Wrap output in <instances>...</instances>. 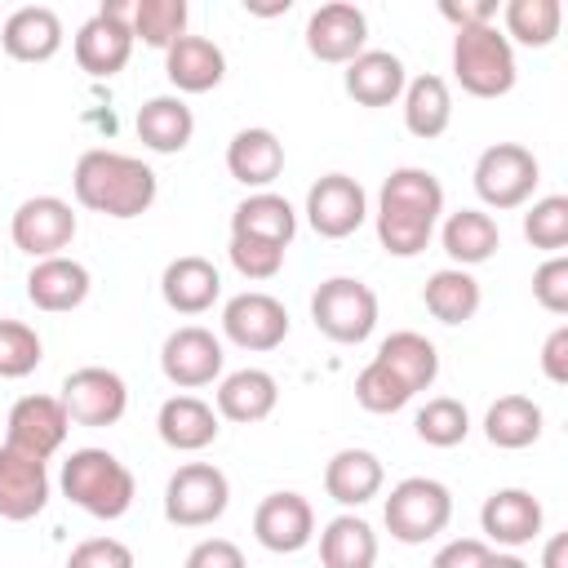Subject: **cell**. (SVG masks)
Wrapping results in <instances>:
<instances>
[{
	"mask_svg": "<svg viewBox=\"0 0 568 568\" xmlns=\"http://www.w3.org/2000/svg\"><path fill=\"white\" fill-rule=\"evenodd\" d=\"M311 320L324 337L342 346H359L377 328V293L364 280L333 275L311 293Z\"/></svg>",
	"mask_w": 568,
	"mask_h": 568,
	"instance_id": "8992f818",
	"label": "cell"
},
{
	"mask_svg": "<svg viewBox=\"0 0 568 568\" xmlns=\"http://www.w3.org/2000/svg\"><path fill=\"white\" fill-rule=\"evenodd\" d=\"M280 404V382L266 368H235L217 382V417L253 426L262 417H271Z\"/></svg>",
	"mask_w": 568,
	"mask_h": 568,
	"instance_id": "cb8c5ba5",
	"label": "cell"
},
{
	"mask_svg": "<svg viewBox=\"0 0 568 568\" xmlns=\"http://www.w3.org/2000/svg\"><path fill=\"white\" fill-rule=\"evenodd\" d=\"M0 44L18 62H49L62 49V18L49 4L13 9L9 22L0 27Z\"/></svg>",
	"mask_w": 568,
	"mask_h": 568,
	"instance_id": "7402d4cb",
	"label": "cell"
},
{
	"mask_svg": "<svg viewBox=\"0 0 568 568\" xmlns=\"http://www.w3.org/2000/svg\"><path fill=\"white\" fill-rule=\"evenodd\" d=\"M58 399H62L67 417L80 422V426H115L124 417V408H129V386H124L120 373L89 364V368L67 373Z\"/></svg>",
	"mask_w": 568,
	"mask_h": 568,
	"instance_id": "8fae6325",
	"label": "cell"
},
{
	"mask_svg": "<svg viewBox=\"0 0 568 568\" xmlns=\"http://www.w3.org/2000/svg\"><path fill=\"white\" fill-rule=\"evenodd\" d=\"M155 430L173 453H200L217 439L222 426H217V408L204 404L200 395H173V399L160 404Z\"/></svg>",
	"mask_w": 568,
	"mask_h": 568,
	"instance_id": "d4e9b609",
	"label": "cell"
},
{
	"mask_svg": "<svg viewBox=\"0 0 568 568\" xmlns=\"http://www.w3.org/2000/svg\"><path fill=\"white\" fill-rule=\"evenodd\" d=\"M377 364H386L413 395L417 390H426L435 377H439V351H435V342L430 337H422V333H413V328H399V333H390L382 346H377V355H373Z\"/></svg>",
	"mask_w": 568,
	"mask_h": 568,
	"instance_id": "1f68e13d",
	"label": "cell"
},
{
	"mask_svg": "<svg viewBox=\"0 0 568 568\" xmlns=\"http://www.w3.org/2000/svg\"><path fill=\"white\" fill-rule=\"evenodd\" d=\"M439 244L444 253L453 257V266H479L488 262L497 248H501V231L493 222V213L484 209H457L444 217V231H439Z\"/></svg>",
	"mask_w": 568,
	"mask_h": 568,
	"instance_id": "f1b7e54d",
	"label": "cell"
},
{
	"mask_svg": "<svg viewBox=\"0 0 568 568\" xmlns=\"http://www.w3.org/2000/svg\"><path fill=\"white\" fill-rule=\"evenodd\" d=\"M71 191L75 200L89 209V213H102V217H142L151 204H155V169L142 164L138 155H124V151H106V146H93L75 160V173H71Z\"/></svg>",
	"mask_w": 568,
	"mask_h": 568,
	"instance_id": "7a4b0ae2",
	"label": "cell"
},
{
	"mask_svg": "<svg viewBox=\"0 0 568 568\" xmlns=\"http://www.w3.org/2000/svg\"><path fill=\"white\" fill-rule=\"evenodd\" d=\"M532 297L550 311V315H568V257L550 253L537 271H532Z\"/></svg>",
	"mask_w": 568,
	"mask_h": 568,
	"instance_id": "ee69618b",
	"label": "cell"
},
{
	"mask_svg": "<svg viewBox=\"0 0 568 568\" xmlns=\"http://www.w3.org/2000/svg\"><path fill=\"white\" fill-rule=\"evenodd\" d=\"M364 40H368V18L359 4H346V0L320 4L306 22V49L320 62H351L364 53Z\"/></svg>",
	"mask_w": 568,
	"mask_h": 568,
	"instance_id": "2e32d148",
	"label": "cell"
},
{
	"mask_svg": "<svg viewBox=\"0 0 568 568\" xmlns=\"http://www.w3.org/2000/svg\"><path fill=\"white\" fill-rule=\"evenodd\" d=\"M9 235H13V248H22L36 262L40 257H58L75 240V213L58 195H31V200H22L13 209Z\"/></svg>",
	"mask_w": 568,
	"mask_h": 568,
	"instance_id": "30bf717a",
	"label": "cell"
},
{
	"mask_svg": "<svg viewBox=\"0 0 568 568\" xmlns=\"http://www.w3.org/2000/svg\"><path fill=\"white\" fill-rule=\"evenodd\" d=\"M524 240L532 248L559 253L568 244V195H541L528 213H524Z\"/></svg>",
	"mask_w": 568,
	"mask_h": 568,
	"instance_id": "60d3db41",
	"label": "cell"
},
{
	"mask_svg": "<svg viewBox=\"0 0 568 568\" xmlns=\"http://www.w3.org/2000/svg\"><path fill=\"white\" fill-rule=\"evenodd\" d=\"M320 564L324 568H373L377 564V532L359 515H337L320 532Z\"/></svg>",
	"mask_w": 568,
	"mask_h": 568,
	"instance_id": "836d02e7",
	"label": "cell"
},
{
	"mask_svg": "<svg viewBox=\"0 0 568 568\" xmlns=\"http://www.w3.org/2000/svg\"><path fill=\"white\" fill-rule=\"evenodd\" d=\"M439 13L457 27V31H466V27H484V22H493L497 18V0H444L439 4Z\"/></svg>",
	"mask_w": 568,
	"mask_h": 568,
	"instance_id": "c3c4849f",
	"label": "cell"
},
{
	"mask_svg": "<svg viewBox=\"0 0 568 568\" xmlns=\"http://www.w3.org/2000/svg\"><path fill=\"white\" fill-rule=\"evenodd\" d=\"M284 169V142L271 129H240L226 142V173L244 186H271Z\"/></svg>",
	"mask_w": 568,
	"mask_h": 568,
	"instance_id": "83f0119b",
	"label": "cell"
},
{
	"mask_svg": "<svg viewBox=\"0 0 568 568\" xmlns=\"http://www.w3.org/2000/svg\"><path fill=\"white\" fill-rule=\"evenodd\" d=\"M222 333L240 351H275L288 337V311L271 293H235L222 306Z\"/></svg>",
	"mask_w": 568,
	"mask_h": 568,
	"instance_id": "9a60e30c",
	"label": "cell"
},
{
	"mask_svg": "<svg viewBox=\"0 0 568 568\" xmlns=\"http://www.w3.org/2000/svg\"><path fill=\"white\" fill-rule=\"evenodd\" d=\"M413 426H417V439H422V444H430V448H453V444H462V439L470 435V413H466L462 399L439 395V399H430L426 408H417Z\"/></svg>",
	"mask_w": 568,
	"mask_h": 568,
	"instance_id": "f35d334b",
	"label": "cell"
},
{
	"mask_svg": "<svg viewBox=\"0 0 568 568\" xmlns=\"http://www.w3.org/2000/svg\"><path fill=\"white\" fill-rule=\"evenodd\" d=\"M129 27L133 40L151 49H169L173 40L186 36V0H138L129 9Z\"/></svg>",
	"mask_w": 568,
	"mask_h": 568,
	"instance_id": "74e56055",
	"label": "cell"
},
{
	"mask_svg": "<svg viewBox=\"0 0 568 568\" xmlns=\"http://www.w3.org/2000/svg\"><path fill=\"white\" fill-rule=\"evenodd\" d=\"M404 62L386 49H364L359 58L346 62V93L359 106H390L395 98H404Z\"/></svg>",
	"mask_w": 568,
	"mask_h": 568,
	"instance_id": "4316f807",
	"label": "cell"
},
{
	"mask_svg": "<svg viewBox=\"0 0 568 568\" xmlns=\"http://www.w3.org/2000/svg\"><path fill=\"white\" fill-rule=\"evenodd\" d=\"M49 506V470L40 457L0 448V519L27 524Z\"/></svg>",
	"mask_w": 568,
	"mask_h": 568,
	"instance_id": "ac0fdd59",
	"label": "cell"
},
{
	"mask_svg": "<svg viewBox=\"0 0 568 568\" xmlns=\"http://www.w3.org/2000/svg\"><path fill=\"white\" fill-rule=\"evenodd\" d=\"M453 124V93L444 84V75H417L404 84V129L422 142L439 138Z\"/></svg>",
	"mask_w": 568,
	"mask_h": 568,
	"instance_id": "d6a6232c",
	"label": "cell"
},
{
	"mask_svg": "<svg viewBox=\"0 0 568 568\" xmlns=\"http://www.w3.org/2000/svg\"><path fill=\"white\" fill-rule=\"evenodd\" d=\"M67 430H71V417H67V408H62L58 395H22L9 408V435H4V444L18 448V453H31L40 462H49L67 444Z\"/></svg>",
	"mask_w": 568,
	"mask_h": 568,
	"instance_id": "5bb4252c",
	"label": "cell"
},
{
	"mask_svg": "<svg viewBox=\"0 0 568 568\" xmlns=\"http://www.w3.org/2000/svg\"><path fill=\"white\" fill-rule=\"evenodd\" d=\"M488 541L484 537H457V541H448L435 559H430V568H484L488 564Z\"/></svg>",
	"mask_w": 568,
	"mask_h": 568,
	"instance_id": "7dc6e473",
	"label": "cell"
},
{
	"mask_svg": "<svg viewBox=\"0 0 568 568\" xmlns=\"http://www.w3.org/2000/svg\"><path fill=\"white\" fill-rule=\"evenodd\" d=\"M231 235H257V240H271V244L288 248L293 235H297V209L275 191H253L248 200L235 204Z\"/></svg>",
	"mask_w": 568,
	"mask_h": 568,
	"instance_id": "4dcf8cb0",
	"label": "cell"
},
{
	"mask_svg": "<svg viewBox=\"0 0 568 568\" xmlns=\"http://www.w3.org/2000/svg\"><path fill=\"white\" fill-rule=\"evenodd\" d=\"M67 568H138V564H133V550L124 541H115V537H89V541H80L71 550Z\"/></svg>",
	"mask_w": 568,
	"mask_h": 568,
	"instance_id": "f6af8a7d",
	"label": "cell"
},
{
	"mask_svg": "<svg viewBox=\"0 0 568 568\" xmlns=\"http://www.w3.org/2000/svg\"><path fill=\"white\" fill-rule=\"evenodd\" d=\"M160 293H164V302H169L178 315H204V311L217 302V293H222V275H217V266H213L209 257L186 253V257H173V262L164 266Z\"/></svg>",
	"mask_w": 568,
	"mask_h": 568,
	"instance_id": "603a6c76",
	"label": "cell"
},
{
	"mask_svg": "<svg viewBox=\"0 0 568 568\" xmlns=\"http://www.w3.org/2000/svg\"><path fill=\"white\" fill-rule=\"evenodd\" d=\"M44 359V342L22 320H0V377H27Z\"/></svg>",
	"mask_w": 568,
	"mask_h": 568,
	"instance_id": "ab89813d",
	"label": "cell"
},
{
	"mask_svg": "<svg viewBox=\"0 0 568 568\" xmlns=\"http://www.w3.org/2000/svg\"><path fill=\"white\" fill-rule=\"evenodd\" d=\"M386 532L404 546H422L430 537H439L453 519V493L439 484V479H426V475H408L390 488L386 497Z\"/></svg>",
	"mask_w": 568,
	"mask_h": 568,
	"instance_id": "5b68a950",
	"label": "cell"
},
{
	"mask_svg": "<svg viewBox=\"0 0 568 568\" xmlns=\"http://www.w3.org/2000/svg\"><path fill=\"white\" fill-rule=\"evenodd\" d=\"M253 537L275 550V555H293L315 537V510L302 493H271L257 501L253 510Z\"/></svg>",
	"mask_w": 568,
	"mask_h": 568,
	"instance_id": "e0dca14e",
	"label": "cell"
},
{
	"mask_svg": "<svg viewBox=\"0 0 568 568\" xmlns=\"http://www.w3.org/2000/svg\"><path fill=\"white\" fill-rule=\"evenodd\" d=\"M484 568H528L519 555H488V564Z\"/></svg>",
	"mask_w": 568,
	"mask_h": 568,
	"instance_id": "816d5d0a",
	"label": "cell"
},
{
	"mask_svg": "<svg viewBox=\"0 0 568 568\" xmlns=\"http://www.w3.org/2000/svg\"><path fill=\"white\" fill-rule=\"evenodd\" d=\"M222 364H226L222 342L209 328H200V324L173 328L164 337V346H160V368H164V377L178 390H200V386L217 382L222 377Z\"/></svg>",
	"mask_w": 568,
	"mask_h": 568,
	"instance_id": "4fadbf2b",
	"label": "cell"
},
{
	"mask_svg": "<svg viewBox=\"0 0 568 568\" xmlns=\"http://www.w3.org/2000/svg\"><path fill=\"white\" fill-rule=\"evenodd\" d=\"M191 133H195V115L182 98L164 93V98H146L138 106V138L155 155H178L191 142Z\"/></svg>",
	"mask_w": 568,
	"mask_h": 568,
	"instance_id": "f546056e",
	"label": "cell"
},
{
	"mask_svg": "<svg viewBox=\"0 0 568 568\" xmlns=\"http://www.w3.org/2000/svg\"><path fill=\"white\" fill-rule=\"evenodd\" d=\"M564 555H568V532H555V537L546 541V555H541V568H568V564H564Z\"/></svg>",
	"mask_w": 568,
	"mask_h": 568,
	"instance_id": "f907efd6",
	"label": "cell"
},
{
	"mask_svg": "<svg viewBox=\"0 0 568 568\" xmlns=\"http://www.w3.org/2000/svg\"><path fill=\"white\" fill-rule=\"evenodd\" d=\"M453 75L470 98H501L515 89V44L493 27H466L453 36Z\"/></svg>",
	"mask_w": 568,
	"mask_h": 568,
	"instance_id": "277c9868",
	"label": "cell"
},
{
	"mask_svg": "<svg viewBox=\"0 0 568 568\" xmlns=\"http://www.w3.org/2000/svg\"><path fill=\"white\" fill-rule=\"evenodd\" d=\"M484 435H488L493 448H510V453L537 444V435H541V408H537V399H528V395H501L484 413Z\"/></svg>",
	"mask_w": 568,
	"mask_h": 568,
	"instance_id": "d590c367",
	"label": "cell"
},
{
	"mask_svg": "<svg viewBox=\"0 0 568 568\" xmlns=\"http://www.w3.org/2000/svg\"><path fill=\"white\" fill-rule=\"evenodd\" d=\"M444 213V186L430 169H395L377 195V240L390 257H417Z\"/></svg>",
	"mask_w": 568,
	"mask_h": 568,
	"instance_id": "6da1fadb",
	"label": "cell"
},
{
	"mask_svg": "<svg viewBox=\"0 0 568 568\" xmlns=\"http://www.w3.org/2000/svg\"><path fill=\"white\" fill-rule=\"evenodd\" d=\"M506 40H519L528 49H546L555 44L559 27H564V4L559 0H510L506 4Z\"/></svg>",
	"mask_w": 568,
	"mask_h": 568,
	"instance_id": "8d00e7d4",
	"label": "cell"
},
{
	"mask_svg": "<svg viewBox=\"0 0 568 568\" xmlns=\"http://www.w3.org/2000/svg\"><path fill=\"white\" fill-rule=\"evenodd\" d=\"M355 399H359V408H368V413H399V408L413 399V390H408L386 364L368 359V364L359 368V377H355Z\"/></svg>",
	"mask_w": 568,
	"mask_h": 568,
	"instance_id": "b9f144b4",
	"label": "cell"
},
{
	"mask_svg": "<svg viewBox=\"0 0 568 568\" xmlns=\"http://www.w3.org/2000/svg\"><path fill=\"white\" fill-rule=\"evenodd\" d=\"M541 373H546L555 386L568 382V324H559V328L546 337V346H541Z\"/></svg>",
	"mask_w": 568,
	"mask_h": 568,
	"instance_id": "681fc988",
	"label": "cell"
},
{
	"mask_svg": "<svg viewBox=\"0 0 568 568\" xmlns=\"http://www.w3.org/2000/svg\"><path fill=\"white\" fill-rule=\"evenodd\" d=\"M89 266L75 262V257H40L27 275V297L36 311H49V315H62V311H75L84 297H89Z\"/></svg>",
	"mask_w": 568,
	"mask_h": 568,
	"instance_id": "ffe728a7",
	"label": "cell"
},
{
	"mask_svg": "<svg viewBox=\"0 0 568 568\" xmlns=\"http://www.w3.org/2000/svg\"><path fill=\"white\" fill-rule=\"evenodd\" d=\"M231 506V484L213 462H186L164 484V519L178 528H204Z\"/></svg>",
	"mask_w": 568,
	"mask_h": 568,
	"instance_id": "52a82bcc",
	"label": "cell"
},
{
	"mask_svg": "<svg viewBox=\"0 0 568 568\" xmlns=\"http://www.w3.org/2000/svg\"><path fill=\"white\" fill-rule=\"evenodd\" d=\"M58 484H62V497L93 519H120L138 497L133 470L106 448H75L62 462Z\"/></svg>",
	"mask_w": 568,
	"mask_h": 568,
	"instance_id": "3957f363",
	"label": "cell"
},
{
	"mask_svg": "<svg viewBox=\"0 0 568 568\" xmlns=\"http://www.w3.org/2000/svg\"><path fill=\"white\" fill-rule=\"evenodd\" d=\"M422 302H426V311H430L439 324H466V320H475L484 293H479V280H475L470 271L444 266V271H435V275L426 280Z\"/></svg>",
	"mask_w": 568,
	"mask_h": 568,
	"instance_id": "e575fe53",
	"label": "cell"
},
{
	"mask_svg": "<svg viewBox=\"0 0 568 568\" xmlns=\"http://www.w3.org/2000/svg\"><path fill=\"white\" fill-rule=\"evenodd\" d=\"M164 75L178 93H209L226 75V53L209 36H182L164 49Z\"/></svg>",
	"mask_w": 568,
	"mask_h": 568,
	"instance_id": "44dd1931",
	"label": "cell"
},
{
	"mask_svg": "<svg viewBox=\"0 0 568 568\" xmlns=\"http://www.w3.org/2000/svg\"><path fill=\"white\" fill-rule=\"evenodd\" d=\"M382 484H386V470L368 448H342L324 466V493L337 506H364L382 493Z\"/></svg>",
	"mask_w": 568,
	"mask_h": 568,
	"instance_id": "484cf974",
	"label": "cell"
},
{
	"mask_svg": "<svg viewBox=\"0 0 568 568\" xmlns=\"http://www.w3.org/2000/svg\"><path fill=\"white\" fill-rule=\"evenodd\" d=\"M129 9L133 4H102L80 31H75V62L80 71L111 80L115 71H124L129 53H133V27H129Z\"/></svg>",
	"mask_w": 568,
	"mask_h": 568,
	"instance_id": "9c48e42d",
	"label": "cell"
},
{
	"mask_svg": "<svg viewBox=\"0 0 568 568\" xmlns=\"http://www.w3.org/2000/svg\"><path fill=\"white\" fill-rule=\"evenodd\" d=\"M537 182H541V164L519 142H493L475 160V191H479V200L488 209H519V204H528Z\"/></svg>",
	"mask_w": 568,
	"mask_h": 568,
	"instance_id": "ba28073f",
	"label": "cell"
},
{
	"mask_svg": "<svg viewBox=\"0 0 568 568\" xmlns=\"http://www.w3.org/2000/svg\"><path fill=\"white\" fill-rule=\"evenodd\" d=\"M479 528L488 541H497L506 550L528 546L541 532V501L528 488H497L479 510Z\"/></svg>",
	"mask_w": 568,
	"mask_h": 568,
	"instance_id": "d6986e66",
	"label": "cell"
},
{
	"mask_svg": "<svg viewBox=\"0 0 568 568\" xmlns=\"http://www.w3.org/2000/svg\"><path fill=\"white\" fill-rule=\"evenodd\" d=\"M368 217V195L355 178L346 173H324L311 191H306V222L315 235L324 240H346L364 226Z\"/></svg>",
	"mask_w": 568,
	"mask_h": 568,
	"instance_id": "7c38bea8",
	"label": "cell"
},
{
	"mask_svg": "<svg viewBox=\"0 0 568 568\" xmlns=\"http://www.w3.org/2000/svg\"><path fill=\"white\" fill-rule=\"evenodd\" d=\"M231 266L244 275V280H275L280 266H284V248L271 244V240H257V235H231Z\"/></svg>",
	"mask_w": 568,
	"mask_h": 568,
	"instance_id": "7bdbcfd3",
	"label": "cell"
},
{
	"mask_svg": "<svg viewBox=\"0 0 568 568\" xmlns=\"http://www.w3.org/2000/svg\"><path fill=\"white\" fill-rule=\"evenodd\" d=\"M182 568H248V564H244V550H240L235 541H226V537H204V541L191 546V555H186Z\"/></svg>",
	"mask_w": 568,
	"mask_h": 568,
	"instance_id": "bcb514c9",
	"label": "cell"
}]
</instances>
